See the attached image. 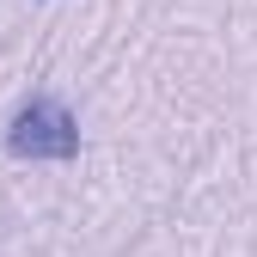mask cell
<instances>
[{
	"mask_svg": "<svg viewBox=\"0 0 257 257\" xmlns=\"http://www.w3.org/2000/svg\"><path fill=\"white\" fill-rule=\"evenodd\" d=\"M7 153L13 159H31V166H49V159H74L80 153V122L74 110L49 98V92H37V98H25L7 122Z\"/></svg>",
	"mask_w": 257,
	"mask_h": 257,
	"instance_id": "obj_1",
	"label": "cell"
}]
</instances>
